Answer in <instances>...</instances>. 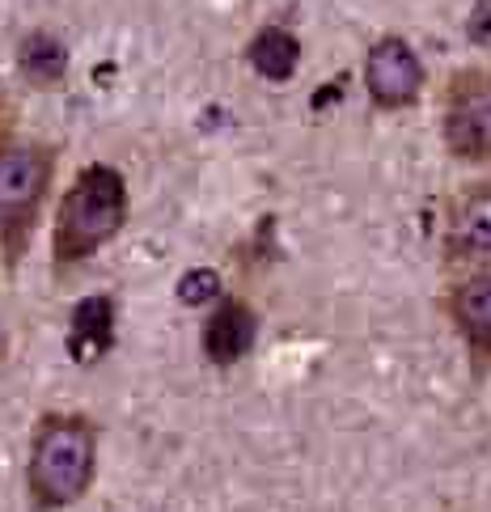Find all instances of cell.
I'll list each match as a JSON object with an SVG mask.
<instances>
[{
  "mask_svg": "<svg viewBox=\"0 0 491 512\" xmlns=\"http://www.w3.org/2000/svg\"><path fill=\"white\" fill-rule=\"evenodd\" d=\"M127 212V191L123 178L106 166H89L81 182L68 191L60 221H56V254L64 263L94 254L106 237H115Z\"/></svg>",
  "mask_w": 491,
  "mask_h": 512,
  "instance_id": "cell-1",
  "label": "cell"
},
{
  "mask_svg": "<svg viewBox=\"0 0 491 512\" xmlns=\"http://www.w3.org/2000/svg\"><path fill=\"white\" fill-rule=\"evenodd\" d=\"M94 474V436L77 419H51L39 432L30 462V487L43 508L72 504Z\"/></svg>",
  "mask_w": 491,
  "mask_h": 512,
  "instance_id": "cell-2",
  "label": "cell"
},
{
  "mask_svg": "<svg viewBox=\"0 0 491 512\" xmlns=\"http://www.w3.org/2000/svg\"><path fill=\"white\" fill-rule=\"evenodd\" d=\"M51 161L39 149H9L0 153V229H26L43 199Z\"/></svg>",
  "mask_w": 491,
  "mask_h": 512,
  "instance_id": "cell-3",
  "label": "cell"
},
{
  "mask_svg": "<svg viewBox=\"0 0 491 512\" xmlns=\"http://www.w3.org/2000/svg\"><path fill=\"white\" fill-rule=\"evenodd\" d=\"M369 94L381 106H407L420 94V60L403 39H386L369 56Z\"/></svg>",
  "mask_w": 491,
  "mask_h": 512,
  "instance_id": "cell-4",
  "label": "cell"
},
{
  "mask_svg": "<svg viewBox=\"0 0 491 512\" xmlns=\"http://www.w3.org/2000/svg\"><path fill=\"white\" fill-rule=\"evenodd\" d=\"M445 140L462 157H491V81L462 89L449 106Z\"/></svg>",
  "mask_w": 491,
  "mask_h": 512,
  "instance_id": "cell-5",
  "label": "cell"
},
{
  "mask_svg": "<svg viewBox=\"0 0 491 512\" xmlns=\"http://www.w3.org/2000/svg\"><path fill=\"white\" fill-rule=\"evenodd\" d=\"M115 309L106 297H85L77 309H72V335H68V352L72 360H89L102 356L115 339Z\"/></svg>",
  "mask_w": 491,
  "mask_h": 512,
  "instance_id": "cell-6",
  "label": "cell"
},
{
  "mask_svg": "<svg viewBox=\"0 0 491 512\" xmlns=\"http://www.w3.org/2000/svg\"><path fill=\"white\" fill-rule=\"evenodd\" d=\"M250 343H254V318H250V309L238 305V301L221 305V314L204 326V352L216 364H233L238 356H246Z\"/></svg>",
  "mask_w": 491,
  "mask_h": 512,
  "instance_id": "cell-7",
  "label": "cell"
},
{
  "mask_svg": "<svg viewBox=\"0 0 491 512\" xmlns=\"http://www.w3.org/2000/svg\"><path fill=\"white\" fill-rule=\"evenodd\" d=\"M297 60H301V47H297L293 34L280 30V26L263 30L259 39L250 43V64L259 68L267 81H288L297 72Z\"/></svg>",
  "mask_w": 491,
  "mask_h": 512,
  "instance_id": "cell-8",
  "label": "cell"
},
{
  "mask_svg": "<svg viewBox=\"0 0 491 512\" xmlns=\"http://www.w3.org/2000/svg\"><path fill=\"white\" fill-rule=\"evenodd\" d=\"M17 60H22V72L30 81H60L64 68H68V51L60 39H51V34H30L17 51Z\"/></svg>",
  "mask_w": 491,
  "mask_h": 512,
  "instance_id": "cell-9",
  "label": "cell"
},
{
  "mask_svg": "<svg viewBox=\"0 0 491 512\" xmlns=\"http://www.w3.org/2000/svg\"><path fill=\"white\" fill-rule=\"evenodd\" d=\"M458 318L466 326V335L475 339V347H491V276L462 288Z\"/></svg>",
  "mask_w": 491,
  "mask_h": 512,
  "instance_id": "cell-10",
  "label": "cell"
},
{
  "mask_svg": "<svg viewBox=\"0 0 491 512\" xmlns=\"http://www.w3.org/2000/svg\"><path fill=\"white\" fill-rule=\"evenodd\" d=\"M216 292H221V276H216L212 267H195L178 280V301L183 305H208Z\"/></svg>",
  "mask_w": 491,
  "mask_h": 512,
  "instance_id": "cell-11",
  "label": "cell"
},
{
  "mask_svg": "<svg viewBox=\"0 0 491 512\" xmlns=\"http://www.w3.org/2000/svg\"><path fill=\"white\" fill-rule=\"evenodd\" d=\"M470 39H475V43L491 39V0H479L475 13H470Z\"/></svg>",
  "mask_w": 491,
  "mask_h": 512,
  "instance_id": "cell-12",
  "label": "cell"
},
{
  "mask_svg": "<svg viewBox=\"0 0 491 512\" xmlns=\"http://www.w3.org/2000/svg\"><path fill=\"white\" fill-rule=\"evenodd\" d=\"M339 94H343V81H331V85L322 89V94H314V111H322V106H326V102H335Z\"/></svg>",
  "mask_w": 491,
  "mask_h": 512,
  "instance_id": "cell-13",
  "label": "cell"
}]
</instances>
